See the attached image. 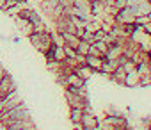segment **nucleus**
<instances>
[{
  "instance_id": "obj_34",
  "label": "nucleus",
  "mask_w": 151,
  "mask_h": 130,
  "mask_svg": "<svg viewBox=\"0 0 151 130\" xmlns=\"http://www.w3.org/2000/svg\"><path fill=\"white\" fill-rule=\"evenodd\" d=\"M149 36H151V34H149Z\"/></svg>"
},
{
  "instance_id": "obj_22",
  "label": "nucleus",
  "mask_w": 151,
  "mask_h": 130,
  "mask_svg": "<svg viewBox=\"0 0 151 130\" xmlns=\"http://www.w3.org/2000/svg\"><path fill=\"white\" fill-rule=\"evenodd\" d=\"M93 45H94V46H96V48H98V50H100V52H101L103 55H105V52H107V48H109V45H107V43H105L103 39H96V41H94Z\"/></svg>"
},
{
  "instance_id": "obj_4",
  "label": "nucleus",
  "mask_w": 151,
  "mask_h": 130,
  "mask_svg": "<svg viewBox=\"0 0 151 130\" xmlns=\"http://www.w3.org/2000/svg\"><path fill=\"white\" fill-rule=\"evenodd\" d=\"M22 102H23V100H22V96H20L18 89H14V91H11L7 96H4L2 100H0V112L9 110V109L16 107V105H18V103H22Z\"/></svg>"
},
{
  "instance_id": "obj_10",
  "label": "nucleus",
  "mask_w": 151,
  "mask_h": 130,
  "mask_svg": "<svg viewBox=\"0 0 151 130\" xmlns=\"http://www.w3.org/2000/svg\"><path fill=\"white\" fill-rule=\"evenodd\" d=\"M119 66L117 64V59H103V64H101V70H100V73L101 75H105V77H109L116 68Z\"/></svg>"
},
{
  "instance_id": "obj_2",
  "label": "nucleus",
  "mask_w": 151,
  "mask_h": 130,
  "mask_svg": "<svg viewBox=\"0 0 151 130\" xmlns=\"http://www.w3.org/2000/svg\"><path fill=\"white\" fill-rule=\"evenodd\" d=\"M27 116H30V112H29L27 105L22 102V103H18L16 107H13V109H9V110L0 112V126H4V128H6V126L11 125L13 121L22 119V118H27Z\"/></svg>"
},
{
  "instance_id": "obj_32",
  "label": "nucleus",
  "mask_w": 151,
  "mask_h": 130,
  "mask_svg": "<svg viewBox=\"0 0 151 130\" xmlns=\"http://www.w3.org/2000/svg\"><path fill=\"white\" fill-rule=\"evenodd\" d=\"M89 2H93V4H94V2H101V0H89Z\"/></svg>"
},
{
  "instance_id": "obj_3",
  "label": "nucleus",
  "mask_w": 151,
  "mask_h": 130,
  "mask_svg": "<svg viewBox=\"0 0 151 130\" xmlns=\"http://www.w3.org/2000/svg\"><path fill=\"white\" fill-rule=\"evenodd\" d=\"M64 98H66V103H68L69 107H77V109H86V107H89V100H87V98H84V96H80V95H77V93H73V91H69V89H64Z\"/></svg>"
},
{
  "instance_id": "obj_13",
  "label": "nucleus",
  "mask_w": 151,
  "mask_h": 130,
  "mask_svg": "<svg viewBox=\"0 0 151 130\" xmlns=\"http://www.w3.org/2000/svg\"><path fill=\"white\" fill-rule=\"evenodd\" d=\"M124 77H126V72H124V68L123 66H117L110 75H109V79L110 80H114L116 84H119V86H123L124 84Z\"/></svg>"
},
{
  "instance_id": "obj_20",
  "label": "nucleus",
  "mask_w": 151,
  "mask_h": 130,
  "mask_svg": "<svg viewBox=\"0 0 151 130\" xmlns=\"http://www.w3.org/2000/svg\"><path fill=\"white\" fill-rule=\"evenodd\" d=\"M147 86H151V73L139 75V87H147Z\"/></svg>"
},
{
  "instance_id": "obj_17",
  "label": "nucleus",
  "mask_w": 151,
  "mask_h": 130,
  "mask_svg": "<svg viewBox=\"0 0 151 130\" xmlns=\"http://www.w3.org/2000/svg\"><path fill=\"white\" fill-rule=\"evenodd\" d=\"M84 114V109H77V107H69V121L71 123H80Z\"/></svg>"
},
{
  "instance_id": "obj_15",
  "label": "nucleus",
  "mask_w": 151,
  "mask_h": 130,
  "mask_svg": "<svg viewBox=\"0 0 151 130\" xmlns=\"http://www.w3.org/2000/svg\"><path fill=\"white\" fill-rule=\"evenodd\" d=\"M123 86H126V87H139V73H137V70L126 73L124 84H123Z\"/></svg>"
},
{
  "instance_id": "obj_24",
  "label": "nucleus",
  "mask_w": 151,
  "mask_h": 130,
  "mask_svg": "<svg viewBox=\"0 0 151 130\" xmlns=\"http://www.w3.org/2000/svg\"><path fill=\"white\" fill-rule=\"evenodd\" d=\"M64 46V53L66 57H77V50H75L73 46H68V45H62Z\"/></svg>"
},
{
  "instance_id": "obj_26",
  "label": "nucleus",
  "mask_w": 151,
  "mask_h": 130,
  "mask_svg": "<svg viewBox=\"0 0 151 130\" xmlns=\"http://www.w3.org/2000/svg\"><path fill=\"white\" fill-rule=\"evenodd\" d=\"M73 6V0H59V7L60 9H68Z\"/></svg>"
},
{
  "instance_id": "obj_27",
  "label": "nucleus",
  "mask_w": 151,
  "mask_h": 130,
  "mask_svg": "<svg viewBox=\"0 0 151 130\" xmlns=\"http://www.w3.org/2000/svg\"><path fill=\"white\" fill-rule=\"evenodd\" d=\"M128 6V2L126 0H114V7L119 11V9H123V7H126Z\"/></svg>"
},
{
  "instance_id": "obj_12",
  "label": "nucleus",
  "mask_w": 151,
  "mask_h": 130,
  "mask_svg": "<svg viewBox=\"0 0 151 130\" xmlns=\"http://www.w3.org/2000/svg\"><path fill=\"white\" fill-rule=\"evenodd\" d=\"M135 9V14H146L149 16L151 14V2L149 0H139L135 6H132Z\"/></svg>"
},
{
  "instance_id": "obj_19",
  "label": "nucleus",
  "mask_w": 151,
  "mask_h": 130,
  "mask_svg": "<svg viewBox=\"0 0 151 130\" xmlns=\"http://www.w3.org/2000/svg\"><path fill=\"white\" fill-rule=\"evenodd\" d=\"M89 48H91V43H87V41L80 39V43H78V46H77V53L86 57V55L89 53Z\"/></svg>"
},
{
  "instance_id": "obj_9",
  "label": "nucleus",
  "mask_w": 151,
  "mask_h": 130,
  "mask_svg": "<svg viewBox=\"0 0 151 130\" xmlns=\"http://www.w3.org/2000/svg\"><path fill=\"white\" fill-rule=\"evenodd\" d=\"M105 57H96V55H86V66H89L94 73H100L101 64Z\"/></svg>"
},
{
  "instance_id": "obj_30",
  "label": "nucleus",
  "mask_w": 151,
  "mask_h": 130,
  "mask_svg": "<svg viewBox=\"0 0 151 130\" xmlns=\"http://www.w3.org/2000/svg\"><path fill=\"white\" fill-rule=\"evenodd\" d=\"M126 2H128V6H135V4L139 2V0H126Z\"/></svg>"
},
{
  "instance_id": "obj_6",
  "label": "nucleus",
  "mask_w": 151,
  "mask_h": 130,
  "mask_svg": "<svg viewBox=\"0 0 151 130\" xmlns=\"http://www.w3.org/2000/svg\"><path fill=\"white\" fill-rule=\"evenodd\" d=\"M16 89V84H14V79L9 75V73H6L4 75V79L0 80V100H2L4 96H7L11 91H14Z\"/></svg>"
},
{
  "instance_id": "obj_31",
  "label": "nucleus",
  "mask_w": 151,
  "mask_h": 130,
  "mask_svg": "<svg viewBox=\"0 0 151 130\" xmlns=\"http://www.w3.org/2000/svg\"><path fill=\"white\" fill-rule=\"evenodd\" d=\"M4 2H6V0H0V7H2V6H4Z\"/></svg>"
},
{
  "instance_id": "obj_18",
  "label": "nucleus",
  "mask_w": 151,
  "mask_h": 130,
  "mask_svg": "<svg viewBox=\"0 0 151 130\" xmlns=\"http://www.w3.org/2000/svg\"><path fill=\"white\" fill-rule=\"evenodd\" d=\"M75 73H78V75H80V77L84 79V80H87V79H89V77H91V75L94 73V72H93V70H91L89 66H86V64H82V66H77V68H75Z\"/></svg>"
},
{
  "instance_id": "obj_14",
  "label": "nucleus",
  "mask_w": 151,
  "mask_h": 130,
  "mask_svg": "<svg viewBox=\"0 0 151 130\" xmlns=\"http://www.w3.org/2000/svg\"><path fill=\"white\" fill-rule=\"evenodd\" d=\"M119 55H123V46L121 45H109L107 52H105V59H117Z\"/></svg>"
},
{
  "instance_id": "obj_7",
  "label": "nucleus",
  "mask_w": 151,
  "mask_h": 130,
  "mask_svg": "<svg viewBox=\"0 0 151 130\" xmlns=\"http://www.w3.org/2000/svg\"><path fill=\"white\" fill-rule=\"evenodd\" d=\"M13 20H14V25L18 27V30H20L22 34H25V36H30V34L34 32V27H32V23H30L29 20L22 18L20 14H13Z\"/></svg>"
},
{
  "instance_id": "obj_28",
  "label": "nucleus",
  "mask_w": 151,
  "mask_h": 130,
  "mask_svg": "<svg viewBox=\"0 0 151 130\" xmlns=\"http://www.w3.org/2000/svg\"><path fill=\"white\" fill-rule=\"evenodd\" d=\"M93 34H94V41H96V39H103V38H105V34H107V30L98 29V30H94Z\"/></svg>"
},
{
  "instance_id": "obj_21",
  "label": "nucleus",
  "mask_w": 151,
  "mask_h": 130,
  "mask_svg": "<svg viewBox=\"0 0 151 130\" xmlns=\"http://www.w3.org/2000/svg\"><path fill=\"white\" fill-rule=\"evenodd\" d=\"M123 68H124L126 73H130V72H135V70H137V64H135L132 59H126V62L123 64Z\"/></svg>"
},
{
  "instance_id": "obj_8",
  "label": "nucleus",
  "mask_w": 151,
  "mask_h": 130,
  "mask_svg": "<svg viewBox=\"0 0 151 130\" xmlns=\"http://www.w3.org/2000/svg\"><path fill=\"white\" fill-rule=\"evenodd\" d=\"M57 34L60 36V41H62V45L73 46L75 50H77V46H78V43H80V38H78L77 34H73V32H57Z\"/></svg>"
},
{
  "instance_id": "obj_11",
  "label": "nucleus",
  "mask_w": 151,
  "mask_h": 130,
  "mask_svg": "<svg viewBox=\"0 0 151 130\" xmlns=\"http://www.w3.org/2000/svg\"><path fill=\"white\" fill-rule=\"evenodd\" d=\"M29 125H34L32 116H27V118H22V119L13 121L11 125H7V126H6V130H20V128H23V126H29Z\"/></svg>"
},
{
  "instance_id": "obj_5",
  "label": "nucleus",
  "mask_w": 151,
  "mask_h": 130,
  "mask_svg": "<svg viewBox=\"0 0 151 130\" xmlns=\"http://www.w3.org/2000/svg\"><path fill=\"white\" fill-rule=\"evenodd\" d=\"M135 16H137L135 9L132 6H126V7H123V9L117 11V14L114 16V20H116V23L124 25V23H135Z\"/></svg>"
},
{
  "instance_id": "obj_1",
  "label": "nucleus",
  "mask_w": 151,
  "mask_h": 130,
  "mask_svg": "<svg viewBox=\"0 0 151 130\" xmlns=\"http://www.w3.org/2000/svg\"><path fill=\"white\" fill-rule=\"evenodd\" d=\"M29 38V41H30V45L37 50V52H41L43 55L50 50V46L55 43V36L46 29V30H43V32H32L30 36H27Z\"/></svg>"
},
{
  "instance_id": "obj_33",
  "label": "nucleus",
  "mask_w": 151,
  "mask_h": 130,
  "mask_svg": "<svg viewBox=\"0 0 151 130\" xmlns=\"http://www.w3.org/2000/svg\"><path fill=\"white\" fill-rule=\"evenodd\" d=\"M18 2H27V0H18Z\"/></svg>"
},
{
  "instance_id": "obj_23",
  "label": "nucleus",
  "mask_w": 151,
  "mask_h": 130,
  "mask_svg": "<svg viewBox=\"0 0 151 130\" xmlns=\"http://www.w3.org/2000/svg\"><path fill=\"white\" fill-rule=\"evenodd\" d=\"M80 39H84V41H87V43H94V34H93L91 30H87V29H86Z\"/></svg>"
},
{
  "instance_id": "obj_29",
  "label": "nucleus",
  "mask_w": 151,
  "mask_h": 130,
  "mask_svg": "<svg viewBox=\"0 0 151 130\" xmlns=\"http://www.w3.org/2000/svg\"><path fill=\"white\" fill-rule=\"evenodd\" d=\"M20 130H37V126H36V125H29V126H23V128H20Z\"/></svg>"
},
{
  "instance_id": "obj_25",
  "label": "nucleus",
  "mask_w": 151,
  "mask_h": 130,
  "mask_svg": "<svg viewBox=\"0 0 151 130\" xmlns=\"http://www.w3.org/2000/svg\"><path fill=\"white\" fill-rule=\"evenodd\" d=\"M87 55H96V57H105V55H103V53H101V52H100V50H98V48H96L94 45H93V43H91V48H89V53H87Z\"/></svg>"
},
{
  "instance_id": "obj_16",
  "label": "nucleus",
  "mask_w": 151,
  "mask_h": 130,
  "mask_svg": "<svg viewBox=\"0 0 151 130\" xmlns=\"http://www.w3.org/2000/svg\"><path fill=\"white\" fill-rule=\"evenodd\" d=\"M73 6L77 7V9H80V11H84V13H87V14H91L93 2H89V0H73ZM91 16H93V14H91Z\"/></svg>"
}]
</instances>
